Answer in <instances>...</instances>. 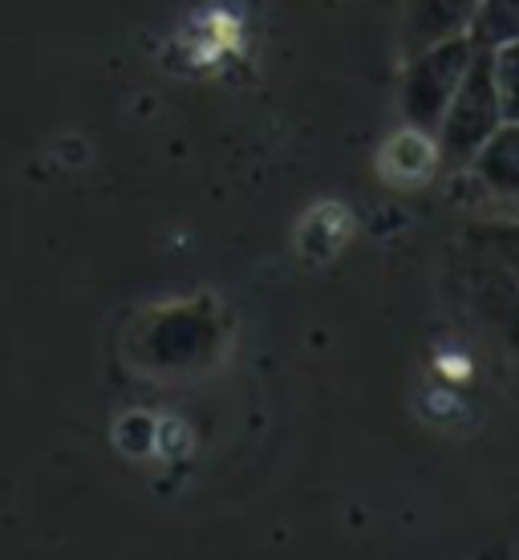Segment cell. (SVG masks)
Returning <instances> with one entry per match:
<instances>
[{"label": "cell", "mask_w": 519, "mask_h": 560, "mask_svg": "<svg viewBox=\"0 0 519 560\" xmlns=\"http://www.w3.org/2000/svg\"><path fill=\"white\" fill-rule=\"evenodd\" d=\"M499 122H504V106H499V90H495L492 49H475L463 82H459L455 98H450V106L438 118L435 135H430L438 167L467 171V163L499 130Z\"/></svg>", "instance_id": "6da1fadb"}, {"label": "cell", "mask_w": 519, "mask_h": 560, "mask_svg": "<svg viewBox=\"0 0 519 560\" xmlns=\"http://www.w3.org/2000/svg\"><path fill=\"white\" fill-rule=\"evenodd\" d=\"M471 54H475L471 37H447V42L402 57L406 66H402V82H398V114L410 130L435 135L438 118L471 66Z\"/></svg>", "instance_id": "7a4b0ae2"}, {"label": "cell", "mask_w": 519, "mask_h": 560, "mask_svg": "<svg viewBox=\"0 0 519 560\" xmlns=\"http://www.w3.org/2000/svg\"><path fill=\"white\" fill-rule=\"evenodd\" d=\"M220 325L211 322L208 305H182L158 313L146 329V362L158 370H187L215 358Z\"/></svg>", "instance_id": "3957f363"}, {"label": "cell", "mask_w": 519, "mask_h": 560, "mask_svg": "<svg viewBox=\"0 0 519 560\" xmlns=\"http://www.w3.org/2000/svg\"><path fill=\"white\" fill-rule=\"evenodd\" d=\"M479 0H406L402 9V57L447 37H467Z\"/></svg>", "instance_id": "277c9868"}, {"label": "cell", "mask_w": 519, "mask_h": 560, "mask_svg": "<svg viewBox=\"0 0 519 560\" xmlns=\"http://www.w3.org/2000/svg\"><path fill=\"white\" fill-rule=\"evenodd\" d=\"M467 171L495 199L519 203V122H499V130L479 147Z\"/></svg>", "instance_id": "5b68a950"}, {"label": "cell", "mask_w": 519, "mask_h": 560, "mask_svg": "<svg viewBox=\"0 0 519 560\" xmlns=\"http://www.w3.org/2000/svg\"><path fill=\"white\" fill-rule=\"evenodd\" d=\"M467 37L475 49H499L519 42V0H479Z\"/></svg>", "instance_id": "8992f818"}, {"label": "cell", "mask_w": 519, "mask_h": 560, "mask_svg": "<svg viewBox=\"0 0 519 560\" xmlns=\"http://www.w3.org/2000/svg\"><path fill=\"white\" fill-rule=\"evenodd\" d=\"M492 73L504 106V122H519V42L492 49Z\"/></svg>", "instance_id": "52a82bcc"}]
</instances>
